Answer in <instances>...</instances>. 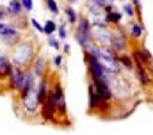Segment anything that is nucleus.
Returning <instances> with one entry per match:
<instances>
[{"label":"nucleus","mask_w":153,"mask_h":135,"mask_svg":"<svg viewBox=\"0 0 153 135\" xmlns=\"http://www.w3.org/2000/svg\"><path fill=\"white\" fill-rule=\"evenodd\" d=\"M70 2H76V0H70Z\"/></svg>","instance_id":"33"},{"label":"nucleus","mask_w":153,"mask_h":135,"mask_svg":"<svg viewBox=\"0 0 153 135\" xmlns=\"http://www.w3.org/2000/svg\"><path fill=\"white\" fill-rule=\"evenodd\" d=\"M53 62H55V66H61V62H62V57H61V55H57V57L53 59Z\"/></svg>","instance_id":"29"},{"label":"nucleus","mask_w":153,"mask_h":135,"mask_svg":"<svg viewBox=\"0 0 153 135\" xmlns=\"http://www.w3.org/2000/svg\"><path fill=\"white\" fill-rule=\"evenodd\" d=\"M22 101V110H23V114L25 116H29V117H32V116H36V112H38V98H36V89H32Z\"/></svg>","instance_id":"3"},{"label":"nucleus","mask_w":153,"mask_h":135,"mask_svg":"<svg viewBox=\"0 0 153 135\" xmlns=\"http://www.w3.org/2000/svg\"><path fill=\"white\" fill-rule=\"evenodd\" d=\"M34 59V48L30 43H20L13 53V66L25 69L27 64Z\"/></svg>","instance_id":"1"},{"label":"nucleus","mask_w":153,"mask_h":135,"mask_svg":"<svg viewBox=\"0 0 153 135\" xmlns=\"http://www.w3.org/2000/svg\"><path fill=\"white\" fill-rule=\"evenodd\" d=\"M134 62H135V73H137V76H139V82L146 87V85H150V78H148V75H146V71H144V66H143V62L134 55Z\"/></svg>","instance_id":"9"},{"label":"nucleus","mask_w":153,"mask_h":135,"mask_svg":"<svg viewBox=\"0 0 153 135\" xmlns=\"http://www.w3.org/2000/svg\"><path fill=\"white\" fill-rule=\"evenodd\" d=\"M78 34H82V36H85V37H91V25H89V22L87 20H80V23H78Z\"/></svg>","instance_id":"12"},{"label":"nucleus","mask_w":153,"mask_h":135,"mask_svg":"<svg viewBox=\"0 0 153 135\" xmlns=\"http://www.w3.org/2000/svg\"><path fill=\"white\" fill-rule=\"evenodd\" d=\"M30 25H32V27H34L36 30H39V32H43V27H41V25L38 23V20H34V18H32V20H30Z\"/></svg>","instance_id":"25"},{"label":"nucleus","mask_w":153,"mask_h":135,"mask_svg":"<svg viewBox=\"0 0 153 135\" xmlns=\"http://www.w3.org/2000/svg\"><path fill=\"white\" fill-rule=\"evenodd\" d=\"M150 71H152V76H153V68H152V69H150Z\"/></svg>","instance_id":"32"},{"label":"nucleus","mask_w":153,"mask_h":135,"mask_svg":"<svg viewBox=\"0 0 153 135\" xmlns=\"http://www.w3.org/2000/svg\"><path fill=\"white\" fill-rule=\"evenodd\" d=\"M55 29H57V25H55L53 22H46V23H45V27H43V32H46V34H50V36H52V32H53Z\"/></svg>","instance_id":"18"},{"label":"nucleus","mask_w":153,"mask_h":135,"mask_svg":"<svg viewBox=\"0 0 153 135\" xmlns=\"http://www.w3.org/2000/svg\"><path fill=\"white\" fill-rule=\"evenodd\" d=\"M0 37L5 45H14L18 39H20V32L13 27V25H5V23H0Z\"/></svg>","instance_id":"5"},{"label":"nucleus","mask_w":153,"mask_h":135,"mask_svg":"<svg viewBox=\"0 0 153 135\" xmlns=\"http://www.w3.org/2000/svg\"><path fill=\"white\" fill-rule=\"evenodd\" d=\"M23 73L25 69H20V68H13L11 75H9V84H11V89L20 93L22 91V85H23Z\"/></svg>","instance_id":"7"},{"label":"nucleus","mask_w":153,"mask_h":135,"mask_svg":"<svg viewBox=\"0 0 153 135\" xmlns=\"http://www.w3.org/2000/svg\"><path fill=\"white\" fill-rule=\"evenodd\" d=\"M52 94H53V100H55V107H57V112L61 116H66L68 112V107H66V98H64V91H62V85L57 82L52 89Z\"/></svg>","instance_id":"4"},{"label":"nucleus","mask_w":153,"mask_h":135,"mask_svg":"<svg viewBox=\"0 0 153 135\" xmlns=\"http://www.w3.org/2000/svg\"><path fill=\"white\" fill-rule=\"evenodd\" d=\"M13 61L9 59V57H5V55H0V76L4 78V76H9L11 75V71H13Z\"/></svg>","instance_id":"11"},{"label":"nucleus","mask_w":153,"mask_h":135,"mask_svg":"<svg viewBox=\"0 0 153 135\" xmlns=\"http://www.w3.org/2000/svg\"><path fill=\"white\" fill-rule=\"evenodd\" d=\"M93 87L100 94L102 100L111 103V100H112V89L109 85V80H93Z\"/></svg>","instance_id":"6"},{"label":"nucleus","mask_w":153,"mask_h":135,"mask_svg":"<svg viewBox=\"0 0 153 135\" xmlns=\"http://www.w3.org/2000/svg\"><path fill=\"white\" fill-rule=\"evenodd\" d=\"M107 20H109V22H116V23H117V22L121 20V14H119V13H116V11H112V13H107Z\"/></svg>","instance_id":"21"},{"label":"nucleus","mask_w":153,"mask_h":135,"mask_svg":"<svg viewBox=\"0 0 153 135\" xmlns=\"http://www.w3.org/2000/svg\"><path fill=\"white\" fill-rule=\"evenodd\" d=\"M7 11H9V14L18 16V14L22 13V4H20V0H11L9 5H7Z\"/></svg>","instance_id":"14"},{"label":"nucleus","mask_w":153,"mask_h":135,"mask_svg":"<svg viewBox=\"0 0 153 135\" xmlns=\"http://www.w3.org/2000/svg\"><path fill=\"white\" fill-rule=\"evenodd\" d=\"M132 34H134L135 37H141V36H143V25H141V23H134V25H132Z\"/></svg>","instance_id":"19"},{"label":"nucleus","mask_w":153,"mask_h":135,"mask_svg":"<svg viewBox=\"0 0 153 135\" xmlns=\"http://www.w3.org/2000/svg\"><path fill=\"white\" fill-rule=\"evenodd\" d=\"M111 46L114 48L116 52H121L125 48V39H121V36H111Z\"/></svg>","instance_id":"13"},{"label":"nucleus","mask_w":153,"mask_h":135,"mask_svg":"<svg viewBox=\"0 0 153 135\" xmlns=\"http://www.w3.org/2000/svg\"><path fill=\"white\" fill-rule=\"evenodd\" d=\"M55 112H57V107H55L53 94H52V91H48L46 100L41 105V117H43V121H53L55 119Z\"/></svg>","instance_id":"2"},{"label":"nucleus","mask_w":153,"mask_h":135,"mask_svg":"<svg viewBox=\"0 0 153 135\" xmlns=\"http://www.w3.org/2000/svg\"><path fill=\"white\" fill-rule=\"evenodd\" d=\"M141 62H153V57H152V53L146 50V48H143V50H139V52H135L134 53Z\"/></svg>","instance_id":"15"},{"label":"nucleus","mask_w":153,"mask_h":135,"mask_svg":"<svg viewBox=\"0 0 153 135\" xmlns=\"http://www.w3.org/2000/svg\"><path fill=\"white\" fill-rule=\"evenodd\" d=\"M59 37H61V39L66 37V29H64V27H59Z\"/></svg>","instance_id":"27"},{"label":"nucleus","mask_w":153,"mask_h":135,"mask_svg":"<svg viewBox=\"0 0 153 135\" xmlns=\"http://www.w3.org/2000/svg\"><path fill=\"white\" fill-rule=\"evenodd\" d=\"M5 14H7V13H4V9H2V7H0V20H2V18H4V16H5Z\"/></svg>","instance_id":"30"},{"label":"nucleus","mask_w":153,"mask_h":135,"mask_svg":"<svg viewBox=\"0 0 153 135\" xmlns=\"http://www.w3.org/2000/svg\"><path fill=\"white\" fill-rule=\"evenodd\" d=\"M46 5H48V9H50L53 14H59V7H57V2H55V0H46Z\"/></svg>","instance_id":"20"},{"label":"nucleus","mask_w":153,"mask_h":135,"mask_svg":"<svg viewBox=\"0 0 153 135\" xmlns=\"http://www.w3.org/2000/svg\"><path fill=\"white\" fill-rule=\"evenodd\" d=\"M94 36H96L102 43H109V45H111V34H105V30H102V29H100Z\"/></svg>","instance_id":"17"},{"label":"nucleus","mask_w":153,"mask_h":135,"mask_svg":"<svg viewBox=\"0 0 153 135\" xmlns=\"http://www.w3.org/2000/svg\"><path fill=\"white\" fill-rule=\"evenodd\" d=\"M48 45H50L52 48H59V41H57L53 36H50V37H48Z\"/></svg>","instance_id":"23"},{"label":"nucleus","mask_w":153,"mask_h":135,"mask_svg":"<svg viewBox=\"0 0 153 135\" xmlns=\"http://www.w3.org/2000/svg\"><path fill=\"white\" fill-rule=\"evenodd\" d=\"M89 2H91V4H94V5H96L98 9H100V7L103 5V0H89Z\"/></svg>","instance_id":"28"},{"label":"nucleus","mask_w":153,"mask_h":135,"mask_svg":"<svg viewBox=\"0 0 153 135\" xmlns=\"http://www.w3.org/2000/svg\"><path fill=\"white\" fill-rule=\"evenodd\" d=\"M125 13H126L128 16H134V14H135L134 9H132V5H125Z\"/></svg>","instance_id":"26"},{"label":"nucleus","mask_w":153,"mask_h":135,"mask_svg":"<svg viewBox=\"0 0 153 135\" xmlns=\"http://www.w3.org/2000/svg\"><path fill=\"white\" fill-rule=\"evenodd\" d=\"M20 4H22V9H25V11H32V0H22Z\"/></svg>","instance_id":"22"},{"label":"nucleus","mask_w":153,"mask_h":135,"mask_svg":"<svg viewBox=\"0 0 153 135\" xmlns=\"http://www.w3.org/2000/svg\"><path fill=\"white\" fill-rule=\"evenodd\" d=\"M66 13H68V18H70V22H76V14H75V11L70 7V9H66Z\"/></svg>","instance_id":"24"},{"label":"nucleus","mask_w":153,"mask_h":135,"mask_svg":"<svg viewBox=\"0 0 153 135\" xmlns=\"http://www.w3.org/2000/svg\"><path fill=\"white\" fill-rule=\"evenodd\" d=\"M117 62L125 64V68H126V69H132V68H134L132 59H130V57H126V55H119V57H117Z\"/></svg>","instance_id":"16"},{"label":"nucleus","mask_w":153,"mask_h":135,"mask_svg":"<svg viewBox=\"0 0 153 135\" xmlns=\"http://www.w3.org/2000/svg\"><path fill=\"white\" fill-rule=\"evenodd\" d=\"M46 96H48V80L43 76V78L38 82V87H36V98H38L39 107L43 105V101L46 100Z\"/></svg>","instance_id":"8"},{"label":"nucleus","mask_w":153,"mask_h":135,"mask_svg":"<svg viewBox=\"0 0 153 135\" xmlns=\"http://www.w3.org/2000/svg\"><path fill=\"white\" fill-rule=\"evenodd\" d=\"M134 4H135V5H141V0H134Z\"/></svg>","instance_id":"31"},{"label":"nucleus","mask_w":153,"mask_h":135,"mask_svg":"<svg viewBox=\"0 0 153 135\" xmlns=\"http://www.w3.org/2000/svg\"><path fill=\"white\" fill-rule=\"evenodd\" d=\"M45 71H46V59H45L43 55H38V59L34 61V69H32V73H34V76L43 78V76H45Z\"/></svg>","instance_id":"10"}]
</instances>
